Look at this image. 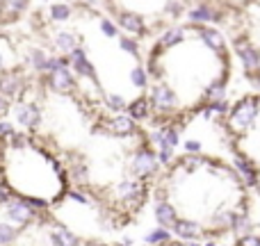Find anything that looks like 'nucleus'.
I'll return each instance as SVG.
<instances>
[{
	"mask_svg": "<svg viewBox=\"0 0 260 246\" xmlns=\"http://www.w3.org/2000/svg\"><path fill=\"white\" fill-rule=\"evenodd\" d=\"M233 68V48L219 27L203 21L171 25L144 57V119L153 128H185L221 103Z\"/></svg>",
	"mask_w": 260,
	"mask_h": 246,
	"instance_id": "1",
	"label": "nucleus"
},
{
	"mask_svg": "<svg viewBox=\"0 0 260 246\" xmlns=\"http://www.w3.org/2000/svg\"><path fill=\"white\" fill-rule=\"evenodd\" d=\"M157 219L189 242H224L251 221V187L217 155L183 153L160 166L151 189Z\"/></svg>",
	"mask_w": 260,
	"mask_h": 246,
	"instance_id": "2",
	"label": "nucleus"
},
{
	"mask_svg": "<svg viewBox=\"0 0 260 246\" xmlns=\"http://www.w3.org/2000/svg\"><path fill=\"white\" fill-rule=\"evenodd\" d=\"M219 128L249 187L260 196V91H249L229 105Z\"/></svg>",
	"mask_w": 260,
	"mask_h": 246,
	"instance_id": "3",
	"label": "nucleus"
},
{
	"mask_svg": "<svg viewBox=\"0 0 260 246\" xmlns=\"http://www.w3.org/2000/svg\"><path fill=\"white\" fill-rule=\"evenodd\" d=\"M112 21L135 39H155L185 21L194 0H101Z\"/></svg>",
	"mask_w": 260,
	"mask_h": 246,
	"instance_id": "4",
	"label": "nucleus"
},
{
	"mask_svg": "<svg viewBox=\"0 0 260 246\" xmlns=\"http://www.w3.org/2000/svg\"><path fill=\"white\" fill-rule=\"evenodd\" d=\"M221 21L226 23V37L233 55L240 59L244 78L260 91V0H253Z\"/></svg>",
	"mask_w": 260,
	"mask_h": 246,
	"instance_id": "5",
	"label": "nucleus"
},
{
	"mask_svg": "<svg viewBox=\"0 0 260 246\" xmlns=\"http://www.w3.org/2000/svg\"><path fill=\"white\" fill-rule=\"evenodd\" d=\"M39 210H41V203L32 201V198H25V201H23V198H9V201L5 203V215L16 226L32 224V221L37 219V215H39Z\"/></svg>",
	"mask_w": 260,
	"mask_h": 246,
	"instance_id": "6",
	"label": "nucleus"
},
{
	"mask_svg": "<svg viewBox=\"0 0 260 246\" xmlns=\"http://www.w3.org/2000/svg\"><path fill=\"white\" fill-rule=\"evenodd\" d=\"M25 91V80L18 71H0V94L12 98H21Z\"/></svg>",
	"mask_w": 260,
	"mask_h": 246,
	"instance_id": "7",
	"label": "nucleus"
},
{
	"mask_svg": "<svg viewBox=\"0 0 260 246\" xmlns=\"http://www.w3.org/2000/svg\"><path fill=\"white\" fill-rule=\"evenodd\" d=\"M14 114H16V121L21 125H25L27 130L39 128V123H41V108L37 103H16Z\"/></svg>",
	"mask_w": 260,
	"mask_h": 246,
	"instance_id": "8",
	"label": "nucleus"
},
{
	"mask_svg": "<svg viewBox=\"0 0 260 246\" xmlns=\"http://www.w3.org/2000/svg\"><path fill=\"white\" fill-rule=\"evenodd\" d=\"M201 3L206 5V7L210 9L217 18H226L229 14H235V12H240L242 7L251 5L253 0H201Z\"/></svg>",
	"mask_w": 260,
	"mask_h": 246,
	"instance_id": "9",
	"label": "nucleus"
},
{
	"mask_svg": "<svg viewBox=\"0 0 260 246\" xmlns=\"http://www.w3.org/2000/svg\"><path fill=\"white\" fill-rule=\"evenodd\" d=\"M48 242L69 246V244H78V239L73 237V233H71V230H67L64 226L53 224V226H50V233H48Z\"/></svg>",
	"mask_w": 260,
	"mask_h": 246,
	"instance_id": "10",
	"label": "nucleus"
},
{
	"mask_svg": "<svg viewBox=\"0 0 260 246\" xmlns=\"http://www.w3.org/2000/svg\"><path fill=\"white\" fill-rule=\"evenodd\" d=\"M27 7V0H0V16L3 18H16L23 9Z\"/></svg>",
	"mask_w": 260,
	"mask_h": 246,
	"instance_id": "11",
	"label": "nucleus"
},
{
	"mask_svg": "<svg viewBox=\"0 0 260 246\" xmlns=\"http://www.w3.org/2000/svg\"><path fill=\"white\" fill-rule=\"evenodd\" d=\"M76 44H78V37L73 34V32H69V30L57 32V34H55V39H53V46L57 50H62V53H69V50H71Z\"/></svg>",
	"mask_w": 260,
	"mask_h": 246,
	"instance_id": "12",
	"label": "nucleus"
},
{
	"mask_svg": "<svg viewBox=\"0 0 260 246\" xmlns=\"http://www.w3.org/2000/svg\"><path fill=\"white\" fill-rule=\"evenodd\" d=\"M48 14H50V21H69L73 16V7L67 3H55L50 5Z\"/></svg>",
	"mask_w": 260,
	"mask_h": 246,
	"instance_id": "13",
	"label": "nucleus"
},
{
	"mask_svg": "<svg viewBox=\"0 0 260 246\" xmlns=\"http://www.w3.org/2000/svg\"><path fill=\"white\" fill-rule=\"evenodd\" d=\"M46 59H48V55H46L44 50H39V48L30 50V55H27V64H30V66L35 68V71H44Z\"/></svg>",
	"mask_w": 260,
	"mask_h": 246,
	"instance_id": "14",
	"label": "nucleus"
},
{
	"mask_svg": "<svg viewBox=\"0 0 260 246\" xmlns=\"http://www.w3.org/2000/svg\"><path fill=\"white\" fill-rule=\"evenodd\" d=\"M16 239V228L12 224H0V244H12Z\"/></svg>",
	"mask_w": 260,
	"mask_h": 246,
	"instance_id": "15",
	"label": "nucleus"
},
{
	"mask_svg": "<svg viewBox=\"0 0 260 246\" xmlns=\"http://www.w3.org/2000/svg\"><path fill=\"white\" fill-rule=\"evenodd\" d=\"M12 134H14V125L7 123V121H0V139L12 137Z\"/></svg>",
	"mask_w": 260,
	"mask_h": 246,
	"instance_id": "16",
	"label": "nucleus"
},
{
	"mask_svg": "<svg viewBox=\"0 0 260 246\" xmlns=\"http://www.w3.org/2000/svg\"><path fill=\"white\" fill-rule=\"evenodd\" d=\"M7 112H9V98L0 94V119H3Z\"/></svg>",
	"mask_w": 260,
	"mask_h": 246,
	"instance_id": "17",
	"label": "nucleus"
},
{
	"mask_svg": "<svg viewBox=\"0 0 260 246\" xmlns=\"http://www.w3.org/2000/svg\"><path fill=\"white\" fill-rule=\"evenodd\" d=\"M9 198H12V192H9V189L5 187V185H0V205H5V203H7Z\"/></svg>",
	"mask_w": 260,
	"mask_h": 246,
	"instance_id": "18",
	"label": "nucleus"
},
{
	"mask_svg": "<svg viewBox=\"0 0 260 246\" xmlns=\"http://www.w3.org/2000/svg\"><path fill=\"white\" fill-rule=\"evenodd\" d=\"M3 64H5V62H3V55H0V71H3Z\"/></svg>",
	"mask_w": 260,
	"mask_h": 246,
	"instance_id": "19",
	"label": "nucleus"
}]
</instances>
